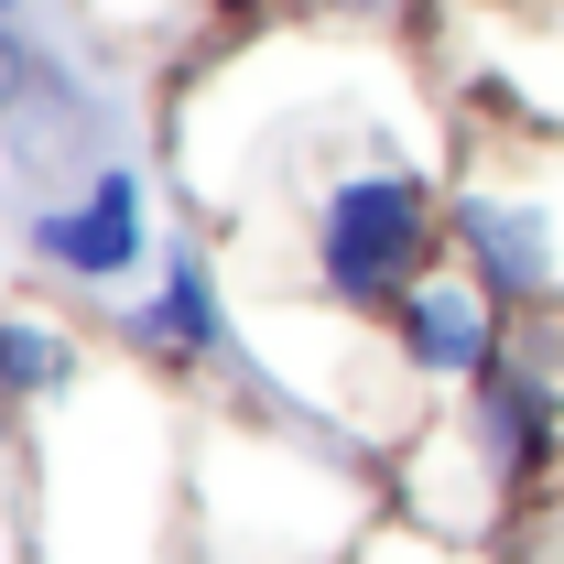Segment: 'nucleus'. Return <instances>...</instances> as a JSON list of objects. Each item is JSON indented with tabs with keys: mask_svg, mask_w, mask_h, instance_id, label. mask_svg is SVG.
<instances>
[{
	"mask_svg": "<svg viewBox=\"0 0 564 564\" xmlns=\"http://www.w3.org/2000/svg\"><path fill=\"white\" fill-rule=\"evenodd\" d=\"M402 358H413L423 380H489L499 369V326H489V282L467 272H423L402 304Z\"/></svg>",
	"mask_w": 564,
	"mask_h": 564,
	"instance_id": "2",
	"label": "nucleus"
},
{
	"mask_svg": "<svg viewBox=\"0 0 564 564\" xmlns=\"http://www.w3.org/2000/svg\"><path fill=\"white\" fill-rule=\"evenodd\" d=\"M434 185L423 174H337L326 207H315V282L337 304H402L434 261Z\"/></svg>",
	"mask_w": 564,
	"mask_h": 564,
	"instance_id": "1",
	"label": "nucleus"
},
{
	"mask_svg": "<svg viewBox=\"0 0 564 564\" xmlns=\"http://www.w3.org/2000/svg\"><path fill=\"white\" fill-rule=\"evenodd\" d=\"M11 11H22V0H0V22H11Z\"/></svg>",
	"mask_w": 564,
	"mask_h": 564,
	"instance_id": "8",
	"label": "nucleus"
},
{
	"mask_svg": "<svg viewBox=\"0 0 564 564\" xmlns=\"http://www.w3.org/2000/svg\"><path fill=\"white\" fill-rule=\"evenodd\" d=\"M55 380H66V337L0 315V391H55Z\"/></svg>",
	"mask_w": 564,
	"mask_h": 564,
	"instance_id": "7",
	"label": "nucleus"
},
{
	"mask_svg": "<svg viewBox=\"0 0 564 564\" xmlns=\"http://www.w3.org/2000/svg\"><path fill=\"white\" fill-rule=\"evenodd\" d=\"M478 434H489V467L499 478H532L554 456V391L532 369H489L478 380Z\"/></svg>",
	"mask_w": 564,
	"mask_h": 564,
	"instance_id": "5",
	"label": "nucleus"
},
{
	"mask_svg": "<svg viewBox=\"0 0 564 564\" xmlns=\"http://www.w3.org/2000/svg\"><path fill=\"white\" fill-rule=\"evenodd\" d=\"M141 337H163V348H196V358L228 348V304H217V282H207V261H196V250L163 272V304L141 315Z\"/></svg>",
	"mask_w": 564,
	"mask_h": 564,
	"instance_id": "6",
	"label": "nucleus"
},
{
	"mask_svg": "<svg viewBox=\"0 0 564 564\" xmlns=\"http://www.w3.org/2000/svg\"><path fill=\"white\" fill-rule=\"evenodd\" d=\"M33 261H55L76 282H120L141 261V174H98L76 207L33 217Z\"/></svg>",
	"mask_w": 564,
	"mask_h": 564,
	"instance_id": "3",
	"label": "nucleus"
},
{
	"mask_svg": "<svg viewBox=\"0 0 564 564\" xmlns=\"http://www.w3.org/2000/svg\"><path fill=\"white\" fill-rule=\"evenodd\" d=\"M456 239L478 250V282H489V293H543V282H554V239H543V217L499 207V196H467V207H456Z\"/></svg>",
	"mask_w": 564,
	"mask_h": 564,
	"instance_id": "4",
	"label": "nucleus"
}]
</instances>
